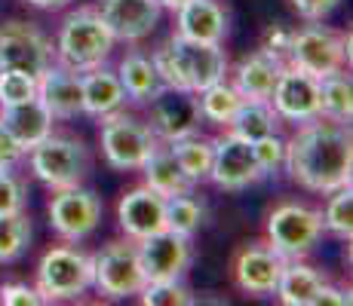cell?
Returning a JSON list of instances; mask_svg holds the SVG:
<instances>
[{
  "mask_svg": "<svg viewBox=\"0 0 353 306\" xmlns=\"http://www.w3.org/2000/svg\"><path fill=\"white\" fill-rule=\"evenodd\" d=\"M292 181L314 193H332V190L350 184L353 144L344 122L320 117L301 122L295 138L286 141V162Z\"/></svg>",
  "mask_w": 353,
  "mask_h": 306,
  "instance_id": "cell-1",
  "label": "cell"
},
{
  "mask_svg": "<svg viewBox=\"0 0 353 306\" xmlns=\"http://www.w3.org/2000/svg\"><path fill=\"white\" fill-rule=\"evenodd\" d=\"M151 61L163 86H179V89L191 92L219 83L228 74V56L221 43H203V40L181 37V34L169 37L151 56Z\"/></svg>",
  "mask_w": 353,
  "mask_h": 306,
  "instance_id": "cell-2",
  "label": "cell"
},
{
  "mask_svg": "<svg viewBox=\"0 0 353 306\" xmlns=\"http://www.w3.org/2000/svg\"><path fill=\"white\" fill-rule=\"evenodd\" d=\"M114 34L105 25L99 10L92 6H80L62 22L59 31V43H56V56L65 67L71 71H90V67L105 65V58L114 50Z\"/></svg>",
  "mask_w": 353,
  "mask_h": 306,
  "instance_id": "cell-3",
  "label": "cell"
},
{
  "mask_svg": "<svg viewBox=\"0 0 353 306\" xmlns=\"http://www.w3.org/2000/svg\"><path fill=\"white\" fill-rule=\"evenodd\" d=\"M96 263L92 254L77 248H50L37 263V291L43 294L46 303L52 300H74V297L86 294L92 285Z\"/></svg>",
  "mask_w": 353,
  "mask_h": 306,
  "instance_id": "cell-4",
  "label": "cell"
},
{
  "mask_svg": "<svg viewBox=\"0 0 353 306\" xmlns=\"http://www.w3.org/2000/svg\"><path fill=\"white\" fill-rule=\"evenodd\" d=\"M31 172L52 190L77 187L90 175V151L77 138L46 135L40 144L31 147Z\"/></svg>",
  "mask_w": 353,
  "mask_h": 306,
  "instance_id": "cell-5",
  "label": "cell"
},
{
  "mask_svg": "<svg viewBox=\"0 0 353 306\" xmlns=\"http://www.w3.org/2000/svg\"><path fill=\"white\" fill-rule=\"evenodd\" d=\"M350 61V34H338L325 25H307L301 31H292L289 65L314 74L316 80L344 71Z\"/></svg>",
  "mask_w": 353,
  "mask_h": 306,
  "instance_id": "cell-6",
  "label": "cell"
},
{
  "mask_svg": "<svg viewBox=\"0 0 353 306\" xmlns=\"http://www.w3.org/2000/svg\"><path fill=\"white\" fill-rule=\"evenodd\" d=\"M101 151H105V160L111 162L120 172H129V168H141L145 160L157 151V135L151 132L148 122H139L129 113H105L101 117Z\"/></svg>",
  "mask_w": 353,
  "mask_h": 306,
  "instance_id": "cell-7",
  "label": "cell"
},
{
  "mask_svg": "<svg viewBox=\"0 0 353 306\" xmlns=\"http://www.w3.org/2000/svg\"><path fill=\"white\" fill-rule=\"evenodd\" d=\"M323 233V215L298 202H283L268 217V245L283 261H301Z\"/></svg>",
  "mask_w": 353,
  "mask_h": 306,
  "instance_id": "cell-8",
  "label": "cell"
},
{
  "mask_svg": "<svg viewBox=\"0 0 353 306\" xmlns=\"http://www.w3.org/2000/svg\"><path fill=\"white\" fill-rule=\"evenodd\" d=\"M96 263V273H92V285L111 300L120 297L139 294L145 288V270L139 261V245L132 242H111L92 257Z\"/></svg>",
  "mask_w": 353,
  "mask_h": 306,
  "instance_id": "cell-9",
  "label": "cell"
},
{
  "mask_svg": "<svg viewBox=\"0 0 353 306\" xmlns=\"http://www.w3.org/2000/svg\"><path fill=\"white\" fill-rule=\"evenodd\" d=\"M52 65V43L28 22L0 28V71H22L37 80Z\"/></svg>",
  "mask_w": 353,
  "mask_h": 306,
  "instance_id": "cell-10",
  "label": "cell"
},
{
  "mask_svg": "<svg viewBox=\"0 0 353 306\" xmlns=\"http://www.w3.org/2000/svg\"><path fill=\"white\" fill-rule=\"evenodd\" d=\"M148 105H151L148 126H151V132L163 141L185 138V135H194L196 129H200V120H203L200 98H196V92H191V89L163 86Z\"/></svg>",
  "mask_w": 353,
  "mask_h": 306,
  "instance_id": "cell-11",
  "label": "cell"
},
{
  "mask_svg": "<svg viewBox=\"0 0 353 306\" xmlns=\"http://www.w3.org/2000/svg\"><path fill=\"white\" fill-rule=\"evenodd\" d=\"M209 178L219 184L221 190H228V193H240V190L261 181L264 172L255 160L252 141L240 138L234 132L212 141V168H209Z\"/></svg>",
  "mask_w": 353,
  "mask_h": 306,
  "instance_id": "cell-12",
  "label": "cell"
},
{
  "mask_svg": "<svg viewBox=\"0 0 353 306\" xmlns=\"http://www.w3.org/2000/svg\"><path fill=\"white\" fill-rule=\"evenodd\" d=\"M101 221V202L92 190L77 187H62L50 199V223L62 239L80 242L99 227Z\"/></svg>",
  "mask_w": 353,
  "mask_h": 306,
  "instance_id": "cell-13",
  "label": "cell"
},
{
  "mask_svg": "<svg viewBox=\"0 0 353 306\" xmlns=\"http://www.w3.org/2000/svg\"><path fill=\"white\" fill-rule=\"evenodd\" d=\"M270 107L276 111V117L289 122H307L320 117V80L301 67L286 65L270 92Z\"/></svg>",
  "mask_w": 353,
  "mask_h": 306,
  "instance_id": "cell-14",
  "label": "cell"
},
{
  "mask_svg": "<svg viewBox=\"0 0 353 306\" xmlns=\"http://www.w3.org/2000/svg\"><path fill=\"white\" fill-rule=\"evenodd\" d=\"M135 245H139V261H141V270H145L148 282H157V278H181L185 270L191 267V257H194L191 239L172 233V230L151 233Z\"/></svg>",
  "mask_w": 353,
  "mask_h": 306,
  "instance_id": "cell-15",
  "label": "cell"
},
{
  "mask_svg": "<svg viewBox=\"0 0 353 306\" xmlns=\"http://www.w3.org/2000/svg\"><path fill=\"white\" fill-rule=\"evenodd\" d=\"M117 221L123 227V233L135 242L151 233H160V230H166V196H160L148 184L132 187L129 193L120 196Z\"/></svg>",
  "mask_w": 353,
  "mask_h": 306,
  "instance_id": "cell-16",
  "label": "cell"
},
{
  "mask_svg": "<svg viewBox=\"0 0 353 306\" xmlns=\"http://www.w3.org/2000/svg\"><path fill=\"white\" fill-rule=\"evenodd\" d=\"M283 267H286V261H283L270 245L252 242L236 251L234 282H236V288L246 291V294H274Z\"/></svg>",
  "mask_w": 353,
  "mask_h": 306,
  "instance_id": "cell-17",
  "label": "cell"
},
{
  "mask_svg": "<svg viewBox=\"0 0 353 306\" xmlns=\"http://www.w3.org/2000/svg\"><path fill=\"white\" fill-rule=\"evenodd\" d=\"M37 98L52 113V120H74L83 113V86L80 71L65 65H50L37 77Z\"/></svg>",
  "mask_w": 353,
  "mask_h": 306,
  "instance_id": "cell-18",
  "label": "cell"
},
{
  "mask_svg": "<svg viewBox=\"0 0 353 306\" xmlns=\"http://www.w3.org/2000/svg\"><path fill=\"white\" fill-rule=\"evenodd\" d=\"M101 19L120 40H145L160 22V0H101Z\"/></svg>",
  "mask_w": 353,
  "mask_h": 306,
  "instance_id": "cell-19",
  "label": "cell"
},
{
  "mask_svg": "<svg viewBox=\"0 0 353 306\" xmlns=\"http://www.w3.org/2000/svg\"><path fill=\"white\" fill-rule=\"evenodd\" d=\"M289 61H283L280 56L261 50H255L252 56H246L236 65L234 71V89L249 101H270V92H274V83L280 77V71Z\"/></svg>",
  "mask_w": 353,
  "mask_h": 306,
  "instance_id": "cell-20",
  "label": "cell"
},
{
  "mask_svg": "<svg viewBox=\"0 0 353 306\" xmlns=\"http://www.w3.org/2000/svg\"><path fill=\"white\" fill-rule=\"evenodd\" d=\"M179 34L203 43H221L228 34V10L221 0H188L179 10Z\"/></svg>",
  "mask_w": 353,
  "mask_h": 306,
  "instance_id": "cell-21",
  "label": "cell"
},
{
  "mask_svg": "<svg viewBox=\"0 0 353 306\" xmlns=\"http://www.w3.org/2000/svg\"><path fill=\"white\" fill-rule=\"evenodd\" d=\"M0 122L6 126V132L22 144V151L28 153L34 144L52 135V113L43 107V101L34 95V98L22 101V105H10L0 113Z\"/></svg>",
  "mask_w": 353,
  "mask_h": 306,
  "instance_id": "cell-22",
  "label": "cell"
},
{
  "mask_svg": "<svg viewBox=\"0 0 353 306\" xmlns=\"http://www.w3.org/2000/svg\"><path fill=\"white\" fill-rule=\"evenodd\" d=\"M80 86H83V113H92V117L120 111V105L126 101L120 77L101 65L80 74Z\"/></svg>",
  "mask_w": 353,
  "mask_h": 306,
  "instance_id": "cell-23",
  "label": "cell"
},
{
  "mask_svg": "<svg viewBox=\"0 0 353 306\" xmlns=\"http://www.w3.org/2000/svg\"><path fill=\"white\" fill-rule=\"evenodd\" d=\"M141 172H145L148 187L157 190V193L166 196V199L181 196V193H191V187H194V184L188 181V175L181 172V166L175 162L172 151H169V147H160V144H157V151L145 160Z\"/></svg>",
  "mask_w": 353,
  "mask_h": 306,
  "instance_id": "cell-24",
  "label": "cell"
},
{
  "mask_svg": "<svg viewBox=\"0 0 353 306\" xmlns=\"http://www.w3.org/2000/svg\"><path fill=\"white\" fill-rule=\"evenodd\" d=\"M323 282H325V276L320 273V270L295 261V263H286V267H283L274 294L280 297V303H286V306H310Z\"/></svg>",
  "mask_w": 353,
  "mask_h": 306,
  "instance_id": "cell-25",
  "label": "cell"
},
{
  "mask_svg": "<svg viewBox=\"0 0 353 306\" xmlns=\"http://www.w3.org/2000/svg\"><path fill=\"white\" fill-rule=\"evenodd\" d=\"M120 83H123L126 98L139 101V105H148L160 89H163V80L154 67L151 58L139 56V52H129V56L120 61V71H117Z\"/></svg>",
  "mask_w": 353,
  "mask_h": 306,
  "instance_id": "cell-26",
  "label": "cell"
},
{
  "mask_svg": "<svg viewBox=\"0 0 353 306\" xmlns=\"http://www.w3.org/2000/svg\"><path fill=\"white\" fill-rule=\"evenodd\" d=\"M276 120L280 117H276V111L270 107V101L243 98L236 113L228 122V132L240 135V138H246V141H258V138H264V135L276 132Z\"/></svg>",
  "mask_w": 353,
  "mask_h": 306,
  "instance_id": "cell-27",
  "label": "cell"
},
{
  "mask_svg": "<svg viewBox=\"0 0 353 306\" xmlns=\"http://www.w3.org/2000/svg\"><path fill=\"white\" fill-rule=\"evenodd\" d=\"M169 151H172L175 162L181 166V172L188 175L191 184H200L209 178V168H212V141L200 138V135H185V138L169 141Z\"/></svg>",
  "mask_w": 353,
  "mask_h": 306,
  "instance_id": "cell-28",
  "label": "cell"
},
{
  "mask_svg": "<svg viewBox=\"0 0 353 306\" xmlns=\"http://www.w3.org/2000/svg\"><path fill=\"white\" fill-rule=\"evenodd\" d=\"M353 113V83L350 74L335 71L320 80V117L350 122Z\"/></svg>",
  "mask_w": 353,
  "mask_h": 306,
  "instance_id": "cell-29",
  "label": "cell"
},
{
  "mask_svg": "<svg viewBox=\"0 0 353 306\" xmlns=\"http://www.w3.org/2000/svg\"><path fill=\"white\" fill-rule=\"evenodd\" d=\"M196 98H200V113L203 117L219 122V126H228L230 117L236 113V107H240L243 95L234 89V83L219 80V83H212V86H206V89L196 92Z\"/></svg>",
  "mask_w": 353,
  "mask_h": 306,
  "instance_id": "cell-30",
  "label": "cell"
},
{
  "mask_svg": "<svg viewBox=\"0 0 353 306\" xmlns=\"http://www.w3.org/2000/svg\"><path fill=\"white\" fill-rule=\"evenodd\" d=\"M203 221H206V208H203L191 193H181V196L166 199V230L191 239L196 230L203 227Z\"/></svg>",
  "mask_w": 353,
  "mask_h": 306,
  "instance_id": "cell-31",
  "label": "cell"
},
{
  "mask_svg": "<svg viewBox=\"0 0 353 306\" xmlns=\"http://www.w3.org/2000/svg\"><path fill=\"white\" fill-rule=\"evenodd\" d=\"M28 242H31V221L25 215V208L12 215H0V263H12L16 257H22Z\"/></svg>",
  "mask_w": 353,
  "mask_h": 306,
  "instance_id": "cell-32",
  "label": "cell"
},
{
  "mask_svg": "<svg viewBox=\"0 0 353 306\" xmlns=\"http://www.w3.org/2000/svg\"><path fill=\"white\" fill-rule=\"evenodd\" d=\"M320 215H323V227L329 230V233L350 242V236H353V190H350V184L332 190L329 206H325V212H320Z\"/></svg>",
  "mask_w": 353,
  "mask_h": 306,
  "instance_id": "cell-33",
  "label": "cell"
},
{
  "mask_svg": "<svg viewBox=\"0 0 353 306\" xmlns=\"http://www.w3.org/2000/svg\"><path fill=\"white\" fill-rule=\"evenodd\" d=\"M145 306H191L194 294L191 288L179 282V278H157V282H145V288L139 291Z\"/></svg>",
  "mask_w": 353,
  "mask_h": 306,
  "instance_id": "cell-34",
  "label": "cell"
},
{
  "mask_svg": "<svg viewBox=\"0 0 353 306\" xmlns=\"http://www.w3.org/2000/svg\"><path fill=\"white\" fill-rule=\"evenodd\" d=\"M37 95V80L22 71H0V107L22 105Z\"/></svg>",
  "mask_w": 353,
  "mask_h": 306,
  "instance_id": "cell-35",
  "label": "cell"
},
{
  "mask_svg": "<svg viewBox=\"0 0 353 306\" xmlns=\"http://www.w3.org/2000/svg\"><path fill=\"white\" fill-rule=\"evenodd\" d=\"M252 151H255V160H258V166H261L264 175L280 172L283 162H286V141H283L276 132L252 141Z\"/></svg>",
  "mask_w": 353,
  "mask_h": 306,
  "instance_id": "cell-36",
  "label": "cell"
},
{
  "mask_svg": "<svg viewBox=\"0 0 353 306\" xmlns=\"http://www.w3.org/2000/svg\"><path fill=\"white\" fill-rule=\"evenodd\" d=\"M25 208V184L12 175V168H0V215H12Z\"/></svg>",
  "mask_w": 353,
  "mask_h": 306,
  "instance_id": "cell-37",
  "label": "cell"
},
{
  "mask_svg": "<svg viewBox=\"0 0 353 306\" xmlns=\"http://www.w3.org/2000/svg\"><path fill=\"white\" fill-rule=\"evenodd\" d=\"M0 303H6V306H40L46 300H43V294H40L37 288H31V285L10 282V285L0 288Z\"/></svg>",
  "mask_w": 353,
  "mask_h": 306,
  "instance_id": "cell-38",
  "label": "cell"
},
{
  "mask_svg": "<svg viewBox=\"0 0 353 306\" xmlns=\"http://www.w3.org/2000/svg\"><path fill=\"white\" fill-rule=\"evenodd\" d=\"M338 3L341 0H292V10L301 19H307V22H323L329 12L338 10Z\"/></svg>",
  "mask_w": 353,
  "mask_h": 306,
  "instance_id": "cell-39",
  "label": "cell"
},
{
  "mask_svg": "<svg viewBox=\"0 0 353 306\" xmlns=\"http://www.w3.org/2000/svg\"><path fill=\"white\" fill-rule=\"evenodd\" d=\"M22 156H25L22 144H19V141L6 132L3 122H0V168H12L19 160H22Z\"/></svg>",
  "mask_w": 353,
  "mask_h": 306,
  "instance_id": "cell-40",
  "label": "cell"
},
{
  "mask_svg": "<svg viewBox=\"0 0 353 306\" xmlns=\"http://www.w3.org/2000/svg\"><path fill=\"white\" fill-rule=\"evenodd\" d=\"M310 306H350V291L335 288V285L323 282V285H320V291H316V297H314V303H310Z\"/></svg>",
  "mask_w": 353,
  "mask_h": 306,
  "instance_id": "cell-41",
  "label": "cell"
},
{
  "mask_svg": "<svg viewBox=\"0 0 353 306\" xmlns=\"http://www.w3.org/2000/svg\"><path fill=\"white\" fill-rule=\"evenodd\" d=\"M264 50L274 52V56H280L283 61L289 58V50H292V31L286 28H270L268 37H264Z\"/></svg>",
  "mask_w": 353,
  "mask_h": 306,
  "instance_id": "cell-42",
  "label": "cell"
},
{
  "mask_svg": "<svg viewBox=\"0 0 353 306\" xmlns=\"http://www.w3.org/2000/svg\"><path fill=\"white\" fill-rule=\"evenodd\" d=\"M31 6H40V10H62L68 0H28Z\"/></svg>",
  "mask_w": 353,
  "mask_h": 306,
  "instance_id": "cell-43",
  "label": "cell"
},
{
  "mask_svg": "<svg viewBox=\"0 0 353 306\" xmlns=\"http://www.w3.org/2000/svg\"><path fill=\"white\" fill-rule=\"evenodd\" d=\"M181 3H188V0H160V6H169V10H179Z\"/></svg>",
  "mask_w": 353,
  "mask_h": 306,
  "instance_id": "cell-44",
  "label": "cell"
}]
</instances>
